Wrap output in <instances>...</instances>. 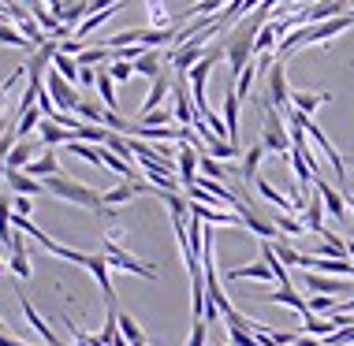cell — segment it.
<instances>
[{"instance_id": "6da1fadb", "label": "cell", "mask_w": 354, "mask_h": 346, "mask_svg": "<svg viewBox=\"0 0 354 346\" xmlns=\"http://www.w3.org/2000/svg\"><path fill=\"white\" fill-rule=\"evenodd\" d=\"M265 15H269V8H257L254 15H243L235 23V30L227 34V41H224V56H227V64H232V75L239 79V71H243L246 64H254V41H257V30L265 26Z\"/></svg>"}, {"instance_id": "7a4b0ae2", "label": "cell", "mask_w": 354, "mask_h": 346, "mask_svg": "<svg viewBox=\"0 0 354 346\" xmlns=\"http://www.w3.org/2000/svg\"><path fill=\"white\" fill-rule=\"evenodd\" d=\"M45 190H49V194H56V198H64V201H71V205L93 209V213H101V216H116V209H112V205H104L97 190L82 186V182H75V179L49 175V179H45Z\"/></svg>"}, {"instance_id": "3957f363", "label": "cell", "mask_w": 354, "mask_h": 346, "mask_svg": "<svg viewBox=\"0 0 354 346\" xmlns=\"http://www.w3.org/2000/svg\"><path fill=\"white\" fill-rule=\"evenodd\" d=\"M261 146L269 153H291V131L283 123V112H276L265 97V127H261Z\"/></svg>"}, {"instance_id": "277c9868", "label": "cell", "mask_w": 354, "mask_h": 346, "mask_svg": "<svg viewBox=\"0 0 354 346\" xmlns=\"http://www.w3.org/2000/svg\"><path fill=\"white\" fill-rule=\"evenodd\" d=\"M104 257H109V268H120V272L142 276V280H157V268H153V265H142L138 257H131L127 249H120L112 235L104 238Z\"/></svg>"}, {"instance_id": "5b68a950", "label": "cell", "mask_w": 354, "mask_h": 346, "mask_svg": "<svg viewBox=\"0 0 354 346\" xmlns=\"http://www.w3.org/2000/svg\"><path fill=\"white\" fill-rule=\"evenodd\" d=\"M265 79H269V104H272L276 112H287V108H291V90H287V71H283L280 56L272 60V67H269V75H265Z\"/></svg>"}, {"instance_id": "8992f818", "label": "cell", "mask_w": 354, "mask_h": 346, "mask_svg": "<svg viewBox=\"0 0 354 346\" xmlns=\"http://www.w3.org/2000/svg\"><path fill=\"white\" fill-rule=\"evenodd\" d=\"M313 190H317L321 201H324V213L332 220H339V224H347V198H343V190H336L324 175H313Z\"/></svg>"}, {"instance_id": "52a82bcc", "label": "cell", "mask_w": 354, "mask_h": 346, "mask_svg": "<svg viewBox=\"0 0 354 346\" xmlns=\"http://www.w3.org/2000/svg\"><path fill=\"white\" fill-rule=\"evenodd\" d=\"M45 90H49V97H53V104L60 112H75V104H79L82 97L75 93V86L64 79L60 71H49V82H45Z\"/></svg>"}, {"instance_id": "ba28073f", "label": "cell", "mask_w": 354, "mask_h": 346, "mask_svg": "<svg viewBox=\"0 0 354 346\" xmlns=\"http://www.w3.org/2000/svg\"><path fill=\"white\" fill-rule=\"evenodd\" d=\"M202 56H205V41H198V37H194V41H187V45H179V49H171V52H168V64L176 67V75H187L190 67L202 60Z\"/></svg>"}, {"instance_id": "9c48e42d", "label": "cell", "mask_w": 354, "mask_h": 346, "mask_svg": "<svg viewBox=\"0 0 354 346\" xmlns=\"http://www.w3.org/2000/svg\"><path fill=\"white\" fill-rule=\"evenodd\" d=\"M86 272L93 276V280L101 283V294H104V302L109 305H116V291H112V280H109V257L104 253H86Z\"/></svg>"}, {"instance_id": "30bf717a", "label": "cell", "mask_w": 354, "mask_h": 346, "mask_svg": "<svg viewBox=\"0 0 354 346\" xmlns=\"http://www.w3.org/2000/svg\"><path fill=\"white\" fill-rule=\"evenodd\" d=\"M202 153L205 149H194L190 142H183L176 153V168H179V182L183 186H194V179H198V160H202Z\"/></svg>"}, {"instance_id": "8fae6325", "label": "cell", "mask_w": 354, "mask_h": 346, "mask_svg": "<svg viewBox=\"0 0 354 346\" xmlns=\"http://www.w3.org/2000/svg\"><path fill=\"white\" fill-rule=\"evenodd\" d=\"M306 287H310L313 294H354V283H343V280H332V276H317V272H306Z\"/></svg>"}, {"instance_id": "7c38bea8", "label": "cell", "mask_w": 354, "mask_h": 346, "mask_svg": "<svg viewBox=\"0 0 354 346\" xmlns=\"http://www.w3.org/2000/svg\"><path fill=\"white\" fill-rule=\"evenodd\" d=\"M265 302H272V305H287V309H295L299 316H306L310 313V302L295 291V287H276V291H269L265 294Z\"/></svg>"}, {"instance_id": "4fadbf2b", "label": "cell", "mask_w": 354, "mask_h": 346, "mask_svg": "<svg viewBox=\"0 0 354 346\" xmlns=\"http://www.w3.org/2000/svg\"><path fill=\"white\" fill-rule=\"evenodd\" d=\"M19 305H23V313H26V320H30V328H34V331H41L45 346H64L60 339H56V331H53L49 324L41 320V313L34 309V302H30V298H26V294H19Z\"/></svg>"}, {"instance_id": "5bb4252c", "label": "cell", "mask_w": 354, "mask_h": 346, "mask_svg": "<svg viewBox=\"0 0 354 346\" xmlns=\"http://www.w3.org/2000/svg\"><path fill=\"white\" fill-rule=\"evenodd\" d=\"M37 134H41V146H45V149L68 146V142L75 138V131L60 127V123H53V119H41V123H37Z\"/></svg>"}, {"instance_id": "9a60e30c", "label": "cell", "mask_w": 354, "mask_h": 346, "mask_svg": "<svg viewBox=\"0 0 354 346\" xmlns=\"http://www.w3.org/2000/svg\"><path fill=\"white\" fill-rule=\"evenodd\" d=\"M4 182L12 186V194H26V198H34V194H41V190H45V182L34 179V175H26V171H4Z\"/></svg>"}, {"instance_id": "2e32d148", "label": "cell", "mask_w": 354, "mask_h": 346, "mask_svg": "<svg viewBox=\"0 0 354 346\" xmlns=\"http://www.w3.org/2000/svg\"><path fill=\"white\" fill-rule=\"evenodd\" d=\"M23 171H26V175H34V179H49V175H60V160H56L53 149H45L41 157H34Z\"/></svg>"}, {"instance_id": "e0dca14e", "label": "cell", "mask_w": 354, "mask_h": 346, "mask_svg": "<svg viewBox=\"0 0 354 346\" xmlns=\"http://www.w3.org/2000/svg\"><path fill=\"white\" fill-rule=\"evenodd\" d=\"M168 90H171V75H168V71H160L157 79H153V86H149L146 101H142V115L153 112V108H160V101L168 97Z\"/></svg>"}, {"instance_id": "ac0fdd59", "label": "cell", "mask_w": 354, "mask_h": 346, "mask_svg": "<svg viewBox=\"0 0 354 346\" xmlns=\"http://www.w3.org/2000/svg\"><path fill=\"white\" fill-rule=\"evenodd\" d=\"M160 71H165V56H160V49H146L135 60V75H142V79H157Z\"/></svg>"}, {"instance_id": "d6986e66", "label": "cell", "mask_w": 354, "mask_h": 346, "mask_svg": "<svg viewBox=\"0 0 354 346\" xmlns=\"http://www.w3.org/2000/svg\"><path fill=\"white\" fill-rule=\"evenodd\" d=\"M302 224H306V231H313V235H321V231H324V201H321V194H313L310 201H306Z\"/></svg>"}, {"instance_id": "ffe728a7", "label": "cell", "mask_w": 354, "mask_h": 346, "mask_svg": "<svg viewBox=\"0 0 354 346\" xmlns=\"http://www.w3.org/2000/svg\"><path fill=\"white\" fill-rule=\"evenodd\" d=\"M254 186H257V194H261L265 201H269V205H276L280 213H295V201H291V198H283V194L272 186L269 179H261V175H257V179H254Z\"/></svg>"}, {"instance_id": "44dd1931", "label": "cell", "mask_w": 354, "mask_h": 346, "mask_svg": "<svg viewBox=\"0 0 354 346\" xmlns=\"http://www.w3.org/2000/svg\"><path fill=\"white\" fill-rule=\"evenodd\" d=\"M239 101L235 97V86L232 90H227V97H224V123H227V142H232V146H239Z\"/></svg>"}, {"instance_id": "7402d4cb", "label": "cell", "mask_w": 354, "mask_h": 346, "mask_svg": "<svg viewBox=\"0 0 354 346\" xmlns=\"http://www.w3.org/2000/svg\"><path fill=\"white\" fill-rule=\"evenodd\" d=\"M34 153H37V146H34V142L19 138L15 146H12V153H8V171H23V168L34 160Z\"/></svg>"}, {"instance_id": "603a6c76", "label": "cell", "mask_w": 354, "mask_h": 346, "mask_svg": "<svg viewBox=\"0 0 354 346\" xmlns=\"http://www.w3.org/2000/svg\"><path fill=\"white\" fill-rule=\"evenodd\" d=\"M332 331H339V324L332 320V316H328V320H321V316H313V313L302 316V335H313V339H328Z\"/></svg>"}, {"instance_id": "cb8c5ba5", "label": "cell", "mask_w": 354, "mask_h": 346, "mask_svg": "<svg viewBox=\"0 0 354 346\" xmlns=\"http://www.w3.org/2000/svg\"><path fill=\"white\" fill-rule=\"evenodd\" d=\"M265 153H269V149H265L261 142H257V146H250V149L243 153V168H239V175H243V182H254V179H257V168H261V157H265Z\"/></svg>"}, {"instance_id": "d4e9b609", "label": "cell", "mask_w": 354, "mask_h": 346, "mask_svg": "<svg viewBox=\"0 0 354 346\" xmlns=\"http://www.w3.org/2000/svg\"><path fill=\"white\" fill-rule=\"evenodd\" d=\"M227 280H265V283H269V280H276V276H272V268L269 265H265V261H257V265H243V268H232V272H227Z\"/></svg>"}, {"instance_id": "484cf974", "label": "cell", "mask_w": 354, "mask_h": 346, "mask_svg": "<svg viewBox=\"0 0 354 346\" xmlns=\"http://www.w3.org/2000/svg\"><path fill=\"white\" fill-rule=\"evenodd\" d=\"M97 93H101V104L109 112H120V101H116V82H112L109 67H101L97 71Z\"/></svg>"}, {"instance_id": "4316f807", "label": "cell", "mask_w": 354, "mask_h": 346, "mask_svg": "<svg viewBox=\"0 0 354 346\" xmlns=\"http://www.w3.org/2000/svg\"><path fill=\"white\" fill-rule=\"evenodd\" d=\"M328 101H332V93H291V108H299L306 115H313L321 104H328Z\"/></svg>"}, {"instance_id": "83f0119b", "label": "cell", "mask_w": 354, "mask_h": 346, "mask_svg": "<svg viewBox=\"0 0 354 346\" xmlns=\"http://www.w3.org/2000/svg\"><path fill=\"white\" fill-rule=\"evenodd\" d=\"M53 71H60L71 86H79V71H82V67H79V60H75V56H68V52L56 49V56H53Z\"/></svg>"}, {"instance_id": "f1b7e54d", "label": "cell", "mask_w": 354, "mask_h": 346, "mask_svg": "<svg viewBox=\"0 0 354 346\" xmlns=\"http://www.w3.org/2000/svg\"><path fill=\"white\" fill-rule=\"evenodd\" d=\"M12 198H0V246L12 253Z\"/></svg>"}, {"instance_id": "f546056e", "label": "cell", "mask_w": 354, "mask_h": 346, "mask_svg": "<svg viewBox=\"0 0 354 346\" xmlns=\"http://www.w3.org/2000/svg\"><path fill=\"white\" fill-rule=\"evenodd\" d=\"M0 45H12V49H30L34 41L26 34H19L15 23H0Z\"/></svg>"}, {"instance_id": "4dcf8cb0", "label": "cell", "mask_w": 354, "mask_h": 346, "mask_svg": "<svg viewBox=\"0 0 354 346\" xmlns=\"http://www.w3.org/2000/svg\"><path fill=\"white\" fill-rule=\"evenodd\" d=\"M257 75H261V71H257V64H246L243 71H239V79H235V97H239V101L250 97V90H254V79H257Z\"/></svg>"}, {"instance_id": "1f68e13d", "label": "cell", "mask_w": 354, "mask_h": 346, "mask_svg": "<svg viewBox=\"0 0 354 346\" xmlns=\"http://www.w3.org/2000/svg\"><path fill=\"white\" fill-rule=\"evenodd\" d=\"M41 119H45V115H41V108H37V104H34V108H26V112L15 119V138H26L30 131H37V123H41Z\"/></svg>"}, {"instance_id": "d6a6232c", "label": "cell", "mask_w": 354, "mask_h": 346, "mask_svg": "<svg viewBox=\"0 0 354 346\" xmlns=\"http://www.w3.org/2000/svg\"><path fill=\"white\" fill-rule=\"evenodd\" d=\"M272 224H276V231H280V235H306V224L302 220H295V216H287V213H272Z\"/></svg>"}, {"instance_id": "836d02e7", "label": "cell", "mask_w": 354, "mask_h": 346, "mask_svg": "<svg viewBox=\"0 0 354 346\" xmlns=\"http://www.w3.org/2000/svg\"><path fill=\"white\" fill-rule=\"evenodd\" d=\"M205 153H209V157H216V160H232V157H239V146H232V142H224V138H209Z\"/></svg>"}, {"instance_id": "e575fe53", "label": "cell", "mask_w": 354, "mask_h": 346, "mask_svg": "<svg viewBox=\"0 0 354 346\" xmlns=\"http://www.w3.org/2000/svg\"><path fill=\"white\" fill-rule=\"evenodd\" d=\"M198 168H202V175H205V179H220V182L227 179V168L220 164L216 157H209V153H202V160H198Z\"/></svg>"}, {"instance_id": "d590c367", "label": "cell", "mask_w": 354, "mask_h": 346, "mask_svg": "<svg viewBox=\"0 0 354 346\" xmlns=\"http://www.w3.org/2000/svg\"><path fill=\"white\" fill-rule=\"evenodd\" d=\"M75 115H79L82 123H97V127H101L104 108H97V104H90V101H79V104H75Z\"/></svg>"}, {"instance_id": "8d00e7d4", "label": "cell", "mask_w": 354, "mask_h": 346, "mask_svg": "<svg viewBox=\"0 0 354 346\" xmlns=\"http://www.w3.org/2000/svg\"><path fill=\"white\" fill-rule=\"evenodd\" d=\"M176 119L168 108H153V112H146V115H138V123L142 127H168V123Z\"/></svg>"}, {"instance_id": "74e56055", "label": "cell", "mask_w": 354, "mask_h": 346, "mask_svg": "<svg viewBox=\"0 0 354 346\" xmlns=\"http://www.w3.org/2000/svg\"><path fill=\"white\" fill-rule=\"evenodd\" d=\"M109 75H112V82H131V79H135V64H127V60H112Z\"/></svg>"}, {"instance_id": "f35d334b", "label": "cell", "mask_w": 354, "mask_h": 346, "mask_svg": "<svg viewBox=\"0 0 354 346\" xmlns=\"http://www.w3.org/2000/svg\"><path fill=\"white\" fill-rule=\"evenodd\" d=\"M336 298H332V294H313L310 298V313H336Z\"/></svg>"}, {"instance_id": "ab89813d", "label": "cell", "mask_w": 354, "mask_h": 346, "mask_svg": "<svg viewBox=\"0 0 354 346\" xmlns=\"http://www.w3.org/2000/svg\"><path fill=\"white\" fill-rule=\"evenodd\" d=\"M209 339V324L205 320H194V328H190V343L187 346H205Z\"/></svg>"}, {"instance_id": "60d3db41", "label": "cell", "mask_w": 354, "mask_h": 346, "mask_svg": "<svg viewBox=\"0 0 354 346\" xmlns=\"http://www.w3.org/2000/svg\"><path fill=\"white\" fill-rule=\"evenodd\" d=\"M12 272L19 280H30V261H26V253H12Z\"/></svg>"}, {"instance_id": "b9f144b4", "label": "cell", "mask_w": 354, "mask_h": 346, "mask_svg": "<svg viewBox=\"0 0 354 346\" xmlns=\"http://www.w3.org/2000/svg\"><path fill=\"white\" fill-rule=\"evenodd\" d=\"M30 209H34L30 198H26V194H15V213H19V216H30Z\"/></svg>"}, {"instance_id": "7bdbcfd3", "label": "cell", "mask_w": 354, "mask_h": 346, "mask_svg": "<svg viewBox=\"0 0 354 346\" xmlns=\"http://www.w3.org/2000/svg\"><path fill=\"white\" fill-rule=\"evenodd\" d=\"M79 86H97V71H93V67H82V71H79Z\"/></svg>"}, {"instance_id": "ee69618b", "label": "cell", "mask_w": 354, "mask_h": 346, "mask_svg": "<svg viewBox=\"0 0 354 346\" xmlns=\"http://www.w3.org/2000/svg\"><path fill=\"white\" fill-rule=\"evenodd\" d=\"M295 346H328L324 339H313V335H302L299 331V339H295Z\"/></svg>"}, {"instance_id": "f6af8a7d", "label": "cell", "mask_w": 354, "mask_h": 346, "mask_svg": "<svg viewBox=\"0 0 354 346\" xmlns=\"http://www.w3.org/2000/svg\"><path fill=\"white\" fill-rule=\"evenodd\" d=\"M45 4L53 8V15H60V12H64V0H45Z\"/></svg>"}, {"instance_id": "bcb514c9", "label": "cell", "mask_w": 354, "mask_h": 346, "mask_svg": "<svg viewBox=\"0 0 354 346\" xmlns=\"http://www.w3.org/2000/svg\"><path fill=\"white\" fill-rule=\"evenodd\" d=\"M19 4H26V8H30V12H34V8L41 4V0H19Z\"/></svg>"}, {"instance_id": "7dc6e473", "label": "cell", "mask_w": 354, "mask_h": 346, "mask_svg": "<svg viewBox=\"0 0 354 346\" xmlns=\"http://www.w3.org/2000/svg\"><path fill=\"white\" fill-rule=\"evenodd\" d=\"M347 257H354V238H347Z\"/></svg>"}, {"instance_id": "c3c4849f", "label": "cell", "mask_w": 354, "mask_h": 346, "mask_svg": "<svg viewBox=\"0 0 354 346\" xmlns=\"http://www.w3.org/2000/svg\"><path fill=\"white\" fill-rule=\"evenodd\" d=\"M4 171H8V160H4V157H0V175H4Z\"/></svg>"}, {"instance_id": "681fc988", "label": "cell", "mask_w": 354, "mask_h": 346, "mask_svg": "<svg viewBox=\"0 0 354 346\" xmlns=\"http://www.w3.org/2000/svg\"><path fill=\"white\" fill-rule=\"evenodd\" d=\"M4 272H8V265H4V261H0V276H4Z\"/></svg>"}, {"instance_id": "f907efd6", "label": "cell", "mask_w": 354, "mask_h": 346, "mask_svg": "<svg viewBox=\"0 0 354 346\" xmlns=\"http://www.w3.org/2000/svg\"><path fill=\"white\" fill-rule=\"evenodd\" d=\"M216 346H232V343H216Z\"/></svg>"}, {"instance_id": "816d5d0a", "label": "cell", "mask_w": 354, "mask_h": 346, "mask_svg": "<svg viewBox=\"0 0 354 346\" xmlns=\"http://www.w3.org/2000/svg\"><path fill=\"white\" fill-rule=\"evenodd\" d=\"M0 4H12V0H0Z\"/></svg>"}, {"instance_id": "f5cc1de1", "label": "cell", "mask_w": 354, "mask_h": 346, "mask_svg": "<svg viewBox=\"0 0 354 346\" xmlns=\"http://www.w3.org/2000/svg\"><path fill=\"white\" fill-rule=\"evenodd\" d=\"M0 328H4V324H0Z\"/></svg>"}]
</instances>
